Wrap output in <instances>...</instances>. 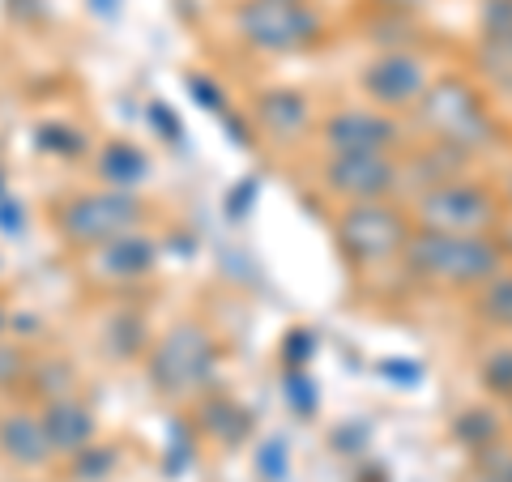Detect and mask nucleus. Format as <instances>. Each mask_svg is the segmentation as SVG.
<instances>
[{
  "label": "nucleus",
  "mask_w": 512,
  "mask_h": 482,
  "mask_svg": "<svg viewBox=\"0 0 512 482\" xmlns=\"http://www.w3.org/2000/svg\"><path fill=\"white\" fill-rule=\"evenodd\" d=\"M410 111H414V120H419L431 146H444L461 158H478L500 141L495 111L487 103V94L478 90L470 77H457V73L431 77L427 90L419 94V103Z\"/></svg>",
  "instance_id": "nucleus-1"
},
{
  "label": "nucleus",
  "mask_w": 512,
  "mask_h": 482,
  "mask_svg": "<svg viewBox=\"0 0 512 482\" xmlns=\"http://www.w3.org/2000/svg\"><path fill=\"white\" fill-rule=\"evenodd\" d=\"M504 265H508V252L495 235H448V231L414 227L410 244L402 252V269L414 282L436 286V291H453V295H474Z\"/></svg>",
  "instance_id": "nucleus-2"
},
{
  "label": "nucleus",
  "mask_w": 512,
  "mask_h": 482,
  "mask_svg": "<svg viewBox=\"0 0 512 482\" xmlns=\"http://www.w3.org/2000/svg\"><path fill=\"white\" fill-rule=\"evenodd\" d=\"M222 367L218 337L197 325V320H180L167 333H158L146 350V376L150 389L171 401H197L214 393Z\"/></svg>",
  "instance_id": "nucleus-3"
},
{
  "label": "nucleus",
  "mask_w": 512,
  "mask_h": 482,
  "mask_svg": "<svg viewBox=\"0 0 512 482\" xmlns=\"http://www.w3.org/2000/svg\"><path fill=\"white\" fill-rule=\"evenodd\" d=\"M231 30L261 56H303L329 39V26L312 0H235Z\"/></svg>",
  "instance_id": "nucleus-4"
},
{
  "label": "nucleus",
  "mask_w": 512,
  "mask_h": 482,
  "mask_svg": "<svg viewBox=\"0 0 512 482\" xmlns=\"http://www.w3.org/2000/svg\"><path fill=\"white\" fill-rule=\"evenodd\" d=\"M410 218L419 231L448 235H500L504 227V197L470 175H453L444 184L414 192Z\"/></svg>",
  "instance_id": "nucleus-5"
},
{
  "label": "nucleus",
  "mask_w": 512,
  "mask_h": 482,
  "mask_svg": "<svg viewBox=\"0 0 512 482\" xmlns=\"http://www.w3.org/2000/svg\"><path fill=\"white\" fill-rule=\"evenodd\" d=\"M56 231L73 252H94L120 239L128 231L146 227V201L124 188H94V192H73L56 205Z\"/></svg>",
  "instance_id": "nucleus-6"
},
{
  "label": "nucleus",
  "mask_w": 512,
  "mask_h": 482,
  "mask_svg": "<svg viewBox=\"0 0 512 482\" xmlns=\"http://www.w3.org/2000/svg\"><path fill=\"white\" fill-rule=\"evenodd\" d=\"M414 235L410 210L393 201H359L342 205L333 218V239L350 265H389L402 261V252Z\"/></svg>",
  "instance_id": "nucleus-7"
},
{
  "label": "nucleus",
  "mask_w": 512,
  "mask_h": 482,
  "mask_svg": "<svg viewBox=\"0 0 512 482\" xmlns=\"http://www.w3.org/2000/svg\"><path fill=\"white\" fill-rule=\"evenodd\" d=\"M320 184L342 205L393 201L402 188V163L393 154H329L320 167Z\"/></svg>",
  "instance_id": "nucleus-8"
},
{
  "label": "nucleus",
  "mask_w": 512,
  "mask_h": 482,
  "mask_svg": "<svg viewBox=\"0 0 512 482\" xmlns=\"http://www.w3.org/2000/svg\"><path fill=\"white\" fill-rule=\"evenodd\" d=\"M427 82H431L427 60L419 52H410V47H384L359 73V90L380 111H410L427 90Z\"/></svg>",
  "instance_id": "nucleus-9"
},
{
  "label": "nucleus",
  "mask_w": 512,
  "mask_h": 482,
  "mask_svg": "<svg viewBox=\"0 0 512 482\" xmlns=\"http://www.w3.org/2000/svg\"><path fill=\"white\" fill-rule=\"evenodd\" d=\"M320 146L329 154H393L402 146V124L380 107H338L320 124Z\"/></svg>",
  "instance_id": "nucleus-10"
},
{
  "label": "nucleus",
  "mask_w": 512,
  "mask_h": 482,
  "mask_svg": "<svg viewBox=\"0 0 512 482\" xmlns=\"http://www.w3.org/2000/svg\"><path fill=\"white\" fill-rule=\"evenodd\" d=\"M86 261H90L99 282L133 286V282H146L158 269V239H150L146 231H128L120 239H111V244L86 252Z\"/></svg>",
  "instance_id": "nucleus-11"
},
{
  "label": "nucleus",
  "mask_w": 512,
  "mask_h": 482,
  "mask_svg": "<svg viewBox=\"0 0 512 482\" xmlns=\"http://www.w3.org/2000/svg\"><path fill=\"white\" fill-rule=\"evenodd\" d=\"M252 124L274 141V146H295L312 128V107L291 86H269L252 99Z\"/></svg>",
  "instance_id": "nucleus-12"
},
{
  "label": "nucleus",
  "mask_w": 512,
  "mask_h": 482,
  "mask_svg": "<svg viewBox=\"0 0 512 482\" xmlns=\"http://www.w3.org/2000/svg\"><path fill=\"white\" fill-rule=\"evenodd\" d=\"M39 419H43L47 440L56 448V457H73V453H82L86 444L99 440V419H94V410L73 393L43 401Z\"/></svg>",
  "instance_id": "nucleus-13"
},
{
  "label": "nucleus",
  "mask_w": 512,
  "mask_h": 482,
  "mask_svg": "<svg viewBox=\"0 0 512 482\" xmlns=\"http://www.w3.org/2000/svg\"><path fill=\"white\" fill-rule=\"evenodd\" d=\"M0 457L13 461L18 470H43V465L56 457L39 414H30V410L0 414Z\"/></svg>",
  "instance_id": "nucleus-14"
},
{
  "label": "nucleus",
  "mask_w": 512,
  "mask_h": 482,
  "mask_svg": "<svg viewBox=\"0 0 512 482\" xmlns=\"http://www.w3.org/2000/svg\"><path fill=\"white\" fill-rule=\"evenodd\" d=\"M99 180L107 188H124V192H133L141 180L150 175V158L141 146H133V141H107V146L99 150Z\"/></svg>",
  "instance_id": "nucleus-15"
},
{
  "label": "nucleus",
  "mask_w": 512,
  "mask_h": 482,
  "mask_svg": "<svg viewBox=\"0 0 512 482\" xmlns=\"http://www.w3.org/2000/svg\"><path fill=\"white\" fill-rule=\"evenodd\" d=\"M470 312L478 325H487L495 333H512V269L508 265L470 295Z\"/></svg>",
  "instance_id": "nucleus-16"
},
{
  "label": "nucleus",
  "mask_w": 512,
  "mask_h": 482,
  "mask_svg": "<svg viewBox=\"0 0 512 482\" xmlns=\"http://www.w3.org/2000/svg\"><path fill=\"white\" fill-rule=\"evenodd\" d=\"M201 427L210 431L214 440H222V444H239V440L248 436L252 419H248L244 406H235V401L205 393V401H201Z\"/></svg>",
  "instance_id": "nucleus-17"
},
{
  "label": "nucleus",
  "mask_w": 512,
  "mask_h": 482,
  "mask_svg": "<svg viewBox=\"0 0 512 482\" xmlns=\"http://www.w3.org/2000/svg\"><path fill=\"white\" fill-rule=\"evenodd\" d=\"M474 64L500 94H512V35H478Z\"/></svg>",
  "instance_id": "nucleus-18"
},
{
  "label": "nucleus",
  "mask_w": 512,
  "mask_h": 482,
  "mask_svg": "<svg viewBox=\"0 0 512 482\" xmlns=\"http://www.w3.org/2000/svg\"><path fill=\"white\" fill-rule=\"evenodd\" d=\"M453 431H457V440L466 444L474 457L487 453V448H495V444H504V427H500V419H495V410H487V406L461 410Z\"/></svg>",
  "instance_id": "nucleus-19"
},
{
  "label": "nucleus",
  "mask_w": 512,
  "mask_h": 482,
  "mask_svg": "<svg viewBox=\"0 0 512 482\" xmlns=\"http://www.w3.org/2000/svg\"><path fill=\"white\" fill-rule=\"evenodd\" d=\"M478 384L495 401H512V346H495L478 363Z\"/></svg>",
  "instance_id": "nucleus-20"
},
{
  "label": "nucleus",
  "mask_w": 512,
  "mask_h": 482,
  "mask_svg": "<svg viewBox=\"0 0 512 482\" xmlns=\"http://www.w3.org/2000/svg\"><path fill=\"white\" fill-rule=\"evenodd\" d=\"M107 342H111V355L137 359V355H146V350H150L154 337L146 333V325H141V316L120 312L116 320H111V329H107Z\"/></svg>",
  "instance_id": "nucleus-21"
},
{
  "label": "nucleus",
  "mask_w": 512,
  "mask_h": 482,
  "mask_svg": "<svg viewBox=\"0 0 512 482\" xmlns=\"http://www.w3.org/2000/svg\"><path fill=\"white\" fill-rule=\"evenodd\" d=\"M69 465H73L77 482H103L111 470H116V448H107V444L94 440V444L82 448V453H73Z\"/></svg>",
  "instance_id": "nucleus-22"
},
{
  "label": "nucleus",
  "mask_w": 512,
  "mask_h": 482,
  "mask_svg": "<svg viewBox=\"0 0 512 482\" xmlns=\"http://www.w3.org/2000/svg\"><path fill=\"white\" fill-rule=\"evenodd\" d=\"M252 465H256V474H261L265 482H286V474H291V448H286V440L269 436V440L256 444Z\"/></svg>",
  "instance_id": "nucleus-23"
},
{
  "label": "nucleus",
  "mask_w": 512,
  "mask_h": 482,
  "mask_svg": "<svg viewBox=\"0 0 512 482\" xmlns=\"http://www.w3.org/2000/svg\"><path fill=\"white\" fill-rule=\"evenodd\" d=\"M282 393H286V401H291V410L299 414V419H312L316 414V384H312V376L303 372V367H286Z\"/></svg>",
  "instance_id": "nucleus-24"
},
{
  "label": "nucleus",
  "mask_w": 512,
  "mask_h": 482,
  "mask_svg": "<svg viewBox=\"0 0 512 482\" xmlns=\"http://www.w3.org/2000/svg\"><path fill=\"white\" fill-rule=\"evenodd\" d=\"M39 150H52L60 158H73L86 150V137L77 128H64V124H43L39 128Z\"/></svg>",
  "instance_id": "nucleus-25"
},
{
  "label": "nucleus",
  "mask_w": 512,
  "mask_h": 482,
  "mask_svg": "<svg viewBox=\"0 0 512 482\" xmlns=\"http://www.w3.org/2000/svg\"><path fill=\"white\" fill-rule=\"evenodd\" d=\"M478 35H512V0H478Z\"/></svg>",
  "instance_id": "nucleus-26"
},
{
  "label": "nucleus",
  "mask_w": 512,
  "mask_h": 482,
  "mask_svg": "<svg viewBox=\"0 0 512 482\" xmlns=\"http://www.w3.org/2000/svg\"><path fill=\"white\" fill-rule=\"evenodd\" d=\"M0 231H5V235L26 231V210H22V201H13V197H9V192L0 197Z\"/></svg>",
  "instance_id": "nucleus-27"
},
{
  "label": "nucleus",
  "mask_w": 512,
  "mask_h": 482,
  "mask_svg": "<svg viewBox=\"0 0 512 482\" xmlns=\"http://www.w3.org/2000/svg\"><path fill=\"white\" fill-rule=\"evenodd\" d=\"M312 337L303 333V329H295V333H286V367H303L312 359Z\"/></svg>",
  "instance_id": "nucleus-28"
},
{
  "label": "nucleus",
  "mask_w": 512,
  "mask_h": 482,
  "mask_svg": "<svg viewBox=\"0 0 512 482\" xmlns=\"http://www.w3.org/2000/svg\"><path fill=\"white\" fill-rule=\"evenodd\" d=\"M184 86H188L192 94H197V99H201V107H205V111H218V103L227 107V99H222V94H218V90H214L210 82H205V77H188Z\"/></svg>",
  "instance_id": "nucleus-29"
},
{
  "label": "nucleus",
  "mask_w": 512,
  "mask_h": 482,
  "mask_svg": "<svg viewBox=\"0 0 512 482\" xmlns=\"http://www.w3.org/2000/svg\"><path fill=\"white\" fill-rule=\"evenodd\" d=\"M372 5H376V9H384V13H406V18H410V13L419 9L423 0H372Z\"/></svg>",
  "instance_id": "nucleus-30"
},
{
  "label": "nucleus",
  "mask_w": 512,
  "mask_h": 482,
  "mask_svg": "<svg viewBox=\"0 0 512 482\" xmlns=\"http://www.w3.org/2000/svg\"><path fill=\"white\" fill-rule=\"evenodd\" d=\"M94 13H103V18H111V13H120V0H90Z\"/></svg>",
  "instance_id": "nucleus-31"
},
{
  "label": "nucleus",
  "mask_w": 512,
  "mask_h": 482,
  "mask_svg": "<svg viewBox=\"0 0 512 482\" xmlns=\"http://www.w3.org/2000/svg\"><path fill=\"white\" fill-rule=\"evenodd\" d=\"M500 197H504V210H512V175L504 180V192H500Z\"/></svg>",
  "instance_id": "nucleus-32"
},
{
  "label": "nucleus",
  "mask_w": 512,
  "mask_h": 482,
  "mask_svg": "<svg viewBox=\"0 0 512 482\" xmlns=\"http://www.w3.org/2000/svg\"><path fill=\"white\" fill-rule=\"evenodd\" d=\"M5 329H9V312H5V303H0V337H5Z\"/></svg>",
  "instance_id": "nucleus-33"
},
{
  "label": "nucleus",
  "mask_w": 512,
  "mask_h": 482,
  "mask_svg": "<svg viewBox=\"0 0 512 482\" xmlns=\"http://www.w3.org/2000/svg\"><path fill=\"white\" fill-rule=\"evenodd\" d=\"M504 482H512V457H508V474H504Z\"/></svg>",
  "instance_id": "nucleus-34"
},
{
  "label": "nucleus",
  "mask_w": 512,
  "mask_h": 482,
  "mask_svg": "<svg viewBox=\"0 0 512 482\" xmlns=\"http://www.w3.org/2000/svg\"><path fill=\"white\" fill-rule=\"evenodd\" d=\"M5 192H9V188H5V175H0V197H5Z\"/></svg>",
  "instance_id": "nucleus-35"
},
{
  "label": "nucleus",
  "mask_w": 512,
  "mask_h": 482,
  "mask_svg": "<svg viewBox=\"0 0 512 482\" xmlns=\"http://www.w3.org/2000/svg\"><path fill=\"white\" fill-rule=\"evenodd\" d=\"M508 406H512V401H508Z\"/></svg>",
  "instance_id": "nucleus-36"
}]
</instances>
